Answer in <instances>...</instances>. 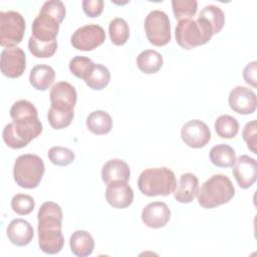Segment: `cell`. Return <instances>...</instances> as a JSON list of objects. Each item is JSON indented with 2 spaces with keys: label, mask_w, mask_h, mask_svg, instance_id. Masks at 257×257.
Listing matches in <instances>:
<instances>
[{
  "label": "cell",
  "mask_w": 257,
  "mask_h": 257,
  "mask_svg": "<svg viewBox=\"0 0 257 257\" xmlns=\"http://www.w3.org/2000/svg\"><path fill=\"white\" fill-rule=\"evenodd\" d=\"M176 185L174 172L166 167L146 169L138 179L140 191L149 197L168 196L174 193Z\"/></svg>",
  "instance_id": "cell-1"
},
{
  "label": "cell",
  "mask_w": 257,
  "mask_h": 257,
  "mask_svg": "<svg viewBox=\"0 0 257 257\" xmlns=\"http://www.w3.org/2000/svg\"><path fill=\"white\" fill-rule=\"evenodd\" d=\"M235 196V188L231 180L221 174L213 175L198 192V202L206 209L216 208L228 203Z\"/></svg>",
  "instance_id": "cell-2"
},
{
  "label": "cell",
  "mask_w": 257,
  "mask_h": 257,
  "mask_svg": "<svg viewBox=\"0 0 257 257\" xmlns=\"http://www.w3.org/2000/svg\"><path fill=\"white\" fill-rule=\"evenodd\" d=\"M42 133V123L38 116H27L15 119L5 125L2 137L4 143L11 149L26 147Z\"/></svg>",
  "instance_id": "cell-3"
},
{
  "label": "cell",
  "mask_w": 257,
  "mask_h": 257,
  "mask_svg": "<svg viewBox=\"0 0 257 257\" xmlns=\"http://www.w3.org/2000/svg\"><path fill=\"white\" fill-rule=\"evenodd\" d=\"M176 40L185 49H192L196 46L206 44L214 35L210 24L203 18L197 20H180L176 27Z\"/></svg>",
  "instance_id": "cell-4"
},
{
  "label": "cell",
  "mask_w": 257,
  "mask_h": 257,
  "mask_svg": "<svg viewBox=\"0 0 257 257\" xmlns=\"http://www.w3.org/2000/svg\"><path fill=\"white\" fill-rule=\"evenodd\" d=\"M45 171L43 160L33 154L19 156L13 168L15 183L24 189H34L39 184Z\"/></svg>",
  "instance_id": "cell-5"
},
{
  "label": "cell",
  "mask_w": 257,
  "mask_h": 257,
  "mask_svg": "<svg viewBox=\"0 0 257 257\" xmlns=\"http://www.w3.org/2000/svg\"><path fill=\"white\" fill-rule=\"evenodd\" d=\"M25 32V20L16 11L0 12V44L3 47H13L20 43Z\"/></svg>",
  "instance_id": "cell-6"
},
{
  "label": "cell",
  "mask_w": 257,
  "mask_h": 257,
  "mask_svg": "<svg viewBox=\"0 0 257 257\" xmlns=\"http://www.w3.org/2000/svg\"><path fill=\"white\" fill-rule=\"evenodd\" d=\"M145 31L148 40L155 46H164L171 40L169 16L161 10H154L145 19Z\"/></svg>",
  "instance_id": "cell-7"
},
{
  "label": "cell",
  "mask_w": 257,
  "mask_h": 257,
  "mask_svg": "<svg viewBox=\"0 0 257 257\" xmlns=\"http://www.w3.org/2000/svg\"><path fill=\"white\" fill-rule=\"evenodd\" d=\"M105 40L103 28L97 24H88L76 29L70 39L72 46L77 50L90 51Z\"/></svg>",
  "instance_id": "cell-8"
},
{
  "label": "cell",
  "mask_w": 257,
  "mask_h": 257,
  "mask_svg": "<svg viewBox=\"0 0 257 257\" xmlns=\"http://www.w3.org/2000/svg\"><path fill=\"white\" fill-rule=\"evenodd\" d=\"M1 72L8 78H17L23 74L26 68V55L17 47H7L1 52Z\"/></svg>",
  "instance_id": "cell-9"
},
{
  "label": "cell",
  "mask_w": 257,
  "mask_h": 257,
  "mask_svg": "<svg viewBox=\"0 0 257 257\" xmlns=\"http://www.w3.org/2000/svg\"><path fill=\"white\" fill-rule=\"evenodd\" d=\"M181 137L188 147L200 149L210 142L211 132L204 121L200 119H191L182 126Z\"/></svg>",
  "instance_id": "cell-10"
},
{
  "label": "cell",
  "mask_w": 257,
  "mask_h": 257,
  "mask_svg": "<svg viewBox=\"0 0 257 257\" xmlns=\"http://www.w3.org/2000/svg\"><path fill=\"white\" fill-rule=\"evenodd\" d=\"M228 102L235 112L240 114H251L257 107V96L255 92L246 86L234 87L228 97Z\"/></svg>",
  "instance_id": "cell-11"
},
{
  "label": "cell",
  "mask_w": 257,
  "mask_h": 257,
  "mask_svg": "<svg viewBox=\"0 0 257 257\" xmlns=\"http://www.w3.org/2000/svg\"><path fill=\"white\" fill-rule=\"evenodd\" d=\"M232 172L239 187L242 189H248L256 182V160L247 155H242L238 159H236V162L233 165Z\"/></svg>",
  "instance_id": "cell-12"
},
{
  "label": "cell",
  "mask_w": 257,
  "mask_h": 257,
  "mask_svg": "<svg viewBox=\"0 0 257 257\" xmlns=\"http://www.w3.org/2000/svg\"><path fill=\"white\" fill-rule=\"evenodd\" d=\"M38 245L46 254H56L64 246V237L60 227H37Z\"/></svg>",
  "instance_id": "cell-13"
},
{
  "label": "cell",
  "mask_w": 257,
  "mask_h": 257,
  "mask_svg": "<svg viewBox=\"0 0 257 257\" xmlns=\"http://www.w3.org/2000/svg\"><path fill=\"white\" fill-rule=\"evenodd\" d=\"M171 218V211L164 202H153L148 204L142 212L144 224L153 229H159L168 224Z\"/></svg>",
  "instance_id": "cell-14"
},
{
  "label": "cell",
  "mask_w": 257,
  "mask_h": 257,
  "mask_svg": "<svg viewBox=\"0 0 257 257\" xmlns=\"http://www.w3.org/2000/svg\"><path fill=\"white\" fill-rule=\"evenodd\" d=\"M59 30V23L52 17L40 13L33 20L32 35L40 42H51L56 40Z\"/></svg>",
  "instance_id": "cell-15"
},
{
  "label": "cell",
  "mask_w": 257,
  "mask_h": 257,
  "mask_svg": "<svg viewBox=\"0 0 257 257\" xmlns=\"http://www.w3.org/2000/svg\"><path fill=\"white\" fill-rule=\"evenodd\" d=\"M105 199L113 208H126L134 201V191L127 182H113L106 187Z\"/></svg>",
  "instance_id": "cell-16"
},
{
  "label": "cell",
  "mask_w": 257,
  "mask_h": 257,
  "mask_svg": "<svg viewBox=\"0 0 257 257\" xmlns=\"http://www.w3.org/2000/svg\"><path fill=\"white\" fill-rule=\"evenodd\" d=\"M7 237L16 246L28 245L34 236V231L30 223L24 219H14L7 227Z\"/></svg>",
  "instance_id": "cell-17"
},
{
  "label": "cell",
  "mask_w": 257,
  "mask_h": 257,
  "mask_svg": "<svg viewBox=\"0 0 257 257\" xmlns=\"http://www.w3.org/2000/svg\"><path fill=\"white\" fill-rule=\"evenodd\" d=\"M199 180L192 173L183 174L174 191L175 199L182 204L191 203L198 195Z\"/></svg>",
  "instance_id": "cell-18"
},
{
  "label": "cell",
  "mask_w": 257,
  "mask_h": 257,
  "mask_svg": "<svg viewBox=\"0 0 257 257\" xmlns=\"http://www.w3.org/2000/svg\"><path fill=\"white\" fill-rule=\"evenodd\" d=\"M130 176L131 170L128 165L119 159L107 161L101 169V179L106 185L113 182H127Z\"/></svg>",
  "instance_id": "cell-19"
},
{
  "label": "cell",
  "mask_w": 257,
  "mask_h": 257,
  "mask_svg": "<svg viewBox=\"0 0 257 257\" xmlns=\"http://www.w3.org/2000/svg\"><path fill=\"white\" fill-rule=\"evenodd\" d=\"M50 102L64 104L71 107L75 106L77 93L74 86L66 81L56 82L50 90Z\"/></svg>",
  "instance_id": "cell-20"
},
{
  "label": "cell",
  "mask_w": 257,
  "mask_h": 257,
  "mask_svg": "<svg viewBox=\"0 0 257 257\" xmlns=\"http://www.w3.org/2000/svg\"><path fill=\"white\" fill-rule=\"evenodd\" d=\"M62 217V211L59 205H57L54 202H45L41 205L37 214V227L51 226L61 228Z\"/></svg>",
  "instance_id": "cell-21"
},
{
  "label": "cell",
  "mask_w": 257,
  "mask_h": 257,
  "mask_svg": "<svg viewBox=\"0 0 257 257\" xmlns=\"http://www.w3.org/2000/svg\"><path fill=\"white\" fill-rule=\"evenodd\" d=\"M73 116V107L57 103H51L47 113L48 122L54 130H61L68 126L71 123Z\"/></svg>",
  "instance_id": "cell-22"
},
{
  "label": "cell",
  "mask_w": 257,
  "mask_h": 257,
  "mask_svg": "<svg viewBox=\"0 0 257 257\" xmlns=\"http://www.w3.org/2000/svg\"><path fill=\"white\" fill-rule=\"evenodd\" d=\"M69 246L71 252L78 257H85L92 253L94 249V240L90 233L84 230H77L72 233Z\"/></svg>",
  "instance_id": "cell-23"
},
{
  "label": "cell",
  "mask_w": 257,
  "mask_h": 257,
  "mask_svg": "<svg viewBox=\"0 0 257 257\" xmlns=\"http://www.w3.org/2000/svg\"><path fill=\"white\" fill-rule=\"evenodd\" d=\"M54 79V69L46 64H38L34 66L29 74L30 84L37 90H46L51 86Z\"/></svg>",
  "instance_id": "cell-24"
},
{
  "label": "cell",
  "mask_w": 257,
  "mask_h": 257,
  "mask_svg": "<svg viewBox=\"0 0 257 257\" xmlns=\"http://www.w3.org/2000/svg\"><path fill=\"white\" fill-rule=\"evenodd\" d=\"M86 126L94 135H106L112 128V119L106 111L94 110L86 117Z\"/></svg>",
  "instance_id": "cell-25"
},
{
  "label": "cell",
  "mask_w": 257,
  "mask_h": 257,
  "mask_svg": "<svg viewBox=\"0 0 257 257\" xmlns=\"http://www.w3.org/2000/svg\"><path fill=\"white\" fill-rule=\"evenodd\" d=\"M210 161L219 168H230L236 162V154L232 147L226 144L214 146L209 153Z\"/></svg>",
  "instance_id": "cell-26"
},
{
  "label": "cell",
  "mask_w": 257,
  "mask_h": 257,
  "mask_svg": "<svg viewBox=\"0 0 257 257\" xmlns=\"http://www.w3.org/2000/svg\"><path fill=\"white\" fill-rule=\"evenodd\" d=\"M163 56L156 50L147 49L142 51L137 57L139 69L147 74L158 72L163 66Z\"/></svg>",
  "instance_id": "cell-27"
},
{
  "label": "cell",
  "mask_w": 257,
  "mask_h": 257,
  "mask_svg": "<svg viewBox=\"0 0 257 257\" xmlns=\"http://www.w3.org/2000/svg\"><path fill=\"white\" fill-rule=\"evenodd\" d=\"M83 80L89 88L94 90H100L109 83L110 72L106 66L94 63L93 67Z\"/></svg>",
  "instance_id": "cell-28"
},
{
  "label": "cell",
  "mask_w": 257,
  "mask_h": 257,
  "mask_svg": "<svg viewBox=\"0 0 257 257\" xmlns=\"http://www.w3.org/2000/svg\"><path fill=\"white\" fill-rule=\"evenodd\" d=\"M215 131L220 138L232 139L237 136L239 132L238 120L229 114H223L215 120Z\"/></svg>",
  "instance_id": "cell-29"
},
{
  "label": "cell",
  "mask_w": 257,
  "mask_h": 257,
  "mask_svg": "<svg viewBox=\"0 0 257 257\" xmlns=\"http://www.w3.org/2000/svg\"><path fill=\"white\" fill-rule=\"evenodd\" d=\"M198 17L205 19L210 24V26L213 29L214 34L219 33L222 30L224 23H225L224 12L221 10L220 7L215 6V5L205 6L201 10Z\"/></svg>",
  "instance_id": "cell-30"
},
{
  "label": "cell",
  "mask_w": 257,
  "mask_h": 257,
  "mask_svg": "<svg viewBox=\"0 0 257 257\" xmlns=\"http://www.w3.org/2000/svg\"><path fill=\"white\" fill-rule=\"evenodd\" d=\"M108 32L110 40L115 45H123L130 37V27L126 21L116 17L109 22Z\"/></svg>",
  "instance_id": "cell-31"
},
{
  "label": "cell",
  "mask_w": 257,
  "mask_h": 257,
  "mask_svg": "<svg viewBox=\"0 0 257 257\" xmlns=\"http://www.w3.org/2000/svg\"><path fill=\"white\" fill-rule=\"evenodd\" d=\"M28 49L35 57L47 58L51 57L56 52L57 42L56 40L51 42H40L33 36H30L28 39Z\"/></svg>",
  "instance_id": "cell-32"
},
{
  "label": "cell",
  "mask_w": 257,
  "mask_h": 257,
  "mask_svg": "<svg viewBox=\"0 0 257 257\" xmlns=\"http://www.w3.org/2000/svg\"><path fill=\"white\" fill-rule=\"evenodd\" d=\"M172 8L176 19L179 21L190 19L197 12L198 2L196 0H173Z\"/></svg>",
  "instance_id": "cell-33"
},
{
  "label": "cell",
  "mask_w": 257,
  "mask_h": 257,
  "mask_svg": "<svg viewBox=\"0 0 257 257\" xmlns=\"http://www.w3.org/2000/svg\"><path fill=\"white\" fill-rule=\"evenodd\" d=\"M48 159L52 164L56 166L65 167L70 165L74 161L75 155L71 150L67 148L56 146L52 147L48 151Z\"/></svg>",
  "instance_id": "cell-34"
},
{
  "label": "cell",
  "mask_w": 257,
  "mask_h": 257,
  "mask_svg": "<svg viewBox=\"0 0 257 257\" xmlns=\"http://www.w3.org/2000/svg\"><path fill=\"white\" fill-rule=\"evenodd\" d=\"M93 65L94 63L90 58L77 55L69 61V70L74 76L84 79L93 67Z\"/></svg>",
  "instance_id": "cell-35"
},
{
  "label": "cell",
  "mask_w": 257,
  "mask_h": 257,
  "mask_svg": "<svg viewBox=\"0 0 257 257\" xmlns=\"http://www.w3.org/2000/svg\"><path fill=\"white\" fill-rule=\"evenodd\" d=\"M35 207L34 199L25 194H16L11 200V208L12 210L21 216L30 214Z\"/></svg>",
  "instance_id": "cell-36"
},
{
  "label": "cell",
  "mask_w": 257,
  "mask_h": 257,
  "mask_svg": "<svg viewBox=\"0 0 257 257\" xmlns=\"http://www.w3.org/2000/svg\"><path fill=\"white\" fill-rule=\"evenodd\" d=\"M38 112L36 107L32 104V102L20 99L14 102L10 108V116L12 120L27 117V116H37Z\"/></svg>",
  "instance_id": "cell-37"
},
{
  "label": "cell",
  "mask_w": 257,
  "mask_h": 257,
  "mask_svg": "<svg viewBox=\"0 0 257 257\" xmlns=\"http://www.w3.org/2000/svg\"><path fill=\"white\" fill-rule=\"evenodd\" d=\"M40 13L46 14L54 18L60 24L65 17L66 9L63 2L59 0H50V1L44 2V4L40 9Z\"/></svg>",
  "instance_id": "cell-38"
},
{
  "label": "cell",
  "mask_w": 257,
  "mask_h": 257,
  "mask_svg": "<svg viewBox=\"0 0 257 257\" xmlns=\"http://www.w3.org/2000/svg\"><path fill=\"white\" fill-rule=\"evenodd\" d=\"M256 135H257V121L253 119L245 124L242 132V137H243V140L247 143L248 149L254 154H257L256 153V146H257Z\"/></svg>",
  "instance_id": "cell-39"
},
{
  "label": "cell",
  "mask_w": 257,
  "mask_h": 257,
  "mask_svg": "<svg viewBox=\"0 0 257 257\" xmlns=\"http://www.w3.org/2000/svg\"><path fill=\"white\" fill-rule=\"evenodd\" d=\"M82 9L88 17H97L102 13L103 1L102 0H83Z\"/></svg>",
  "instance_id": "cell-40"
},
{
  "label": "cell",
  "mask_w": 257,
  "mask_h": 257,
  "mask_svg": "<svg viewBox=\"0 0 257 257\" xmlns=\"http://www.w3.org/2000/svg\"><path fill=\"white\" fill-rule=\"evenodd\" d=\"M256 73H257V62L256 61H252V62L248 63L243 70L244 80L246 81V83L250 84L253 87L257 86Z\"/></svg>",
  "instance_id": "cell-41"
}]
</instances>
